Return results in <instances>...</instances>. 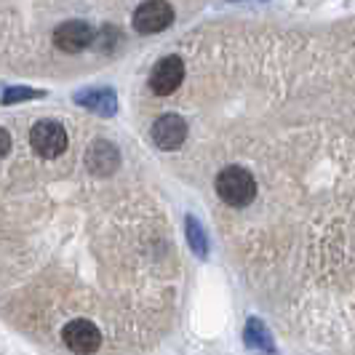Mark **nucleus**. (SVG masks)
I'll return each mask as SVG.
<instances>
[{
  "label": "nucleus",
  "instance_id": "obj_2",
  "mask_svg": "<svg viewBox=\"0 0 355 355\" xmlns=\"http://www.w3.org/2000/svg\"><path fill=\"white\" fill-rule=\"evenodd\" d=\"M30 144L43 158H59L67 150V131L56 121H40L30 131Z\"/></svg>",
  "mask_w": 355,
  "mask_h": 355
},
{
  "label": "nucleus",
  "instance_id": "obj_5",
  "mask_svg": "<svg viewBox=\"0 0 355 355\" xmlns=\"http://www.w3.org/2000/svg\"><path fill=\"white\" fill-rule=\"evenodd\" d=\"M64 345L70 347L72 353L78 355H91L99 350L102 345V334L99 329L86 318H75L64 326Z\"/></svg>",
  "mask_w": 355,
  "mask_h": 355
},
{
  "label": "nucleus",
  "instance_id": "obj_1",
  "mask_svg": "<svg viewBox=\"0 0 355 355\" xmlns=\"http://www.w3.org/2000/svg\"><path fill=\"white\" fill-rule=\"evenodd\" d=\"M216 196L232 209H246L257 198V179L243 166H227L216 174Z\"/></svg>",
  "mask_w": 355,
  "mask_h": 355
},
{
  "label": "nucleus",
  "instance_id": "obj_7",
  "mask_svg": "<svg viewBox=\"0 0 355 355\" xmlns=\"http://www.w3.org/2000/svg\"><path fill=\"white\" fill-rule=\"evenodd\" d=\"M187 139V123L179 115H160L153 123V142L160 150H177Z\"/></svg>",
  "mask_w": 355,
  "mask_h": 355
},
{
  "label": "nucleus",
  "instance_id": "obj_11",
  "mask_svg": "<svg viewBox=\"0 0 355 355\" xmlns=\"http://www.w3.org/2000/svg\"><path fill=\"white\" fill-rule=\"evenodd\" d=\"M184 227H187V241H190V249L196 251L198 257H209V238L203 232V225L198 222L196 216H187L184 219Z\"/></svg>",
  "mask_w": 355,
  "mask_h": 355
},
{
  "label": "nucleus",
  "instance_id": "obj_10",
  "mask_svg": "<svg viewBox=\"0 0 355 355\" xmlns=\"http://www.w3.org/2000/svg\"><path fill=\"white\" fill-rule=\"evenodd\" d=\"M243 342H246V347L257 350V353L275 355V342L270 337V329L259 318H249L246 329H243Z\"/></svg>",
  "mask_w": 355,
  "mask_h": 355
},
{
  "label": "nucleus",
  "instance_id": "obj_8",
  "mask_svg": "<svg viewBox=\"0 0 355 355\" xmlns=\"http://www.w3.org/2000/svg\"><path fill=\"white\" fill-rule=\"evenodd\" d=\"M86 166L91 174L96 177H110L118 166H121V153L115 150V144L107 139H96L86 153Z\"/></svg>",
  "mask_w": 355,
  "mask_h": 355
},
{
  "label": "nucleus",
  "instance_id": "obj_12",
  "mask_svg": "<svg viewBox=\"0 0 355 355\" xmlns=\"http://www.w3.org/2000/svg\"><path fill=\"white\" fill-rule=\"evenodd\" d=\"M37 96H43V91L17 86V89H6V91H3L0 102H3V105H19V102H27V99H37Z\"/></svg>",
  "mask_w": 355,
  "mask_h": 355
},
{
  "label": "nucleus",
  "instance_id": "obj_3",
  "mask_svg": "<svg viewBox=\"0 0 355 355\" xmlns=\"http://www.w3.org/2000/svg\"><path fill=\"white\" fill-rule=\"evenodd\" d=\"M174 21V8L166 0H144L142 6L134 11V30L142 35L163 33Z\"/></svg>",
  "mask_w": 355,
  "mask_h": 355
},
{
  "label": "nucleus",
  "instance_id": "obj_13",
  "mask_svg": "<svg viewBox=\"0 0 355 355\" xmlns=\"http://www.w3.org/2000/svg\"><path fill=\"white\" fill-rule=\"evenodd\" d=\"M8 150H11V137H8V131L0 128V158H6Z\"/></svg>",
  "mask_w": 355,
  "mask_h": 355
},
{
  "label": "nucleus",
  "instance_id": "obj_4",
  "mask_svg": "<svg viewBox=\"0 0 355 355\" xmlns=\"http://www.w3.org/2000/svg\"><path fill=\"white\" fill-rule=\"evenodd\" d=\"M184 80V62L179 56H163L150 72V89L158 96H168Z\"/></svg>",
  "mask_w": 355,
  "mask_h": 355
},
{
  "label": "nucleus",
  "instance_id": "obj_9",
  "mask_svg": "<svg viewBox=\"0 0 355 355\" xmlns=\"http://www.w3.org/2000/svg\"><path fill=\"white\" fill-rule=\"evenodd\" d=\"M75 99H78V105L89 107V110L99 112V115H115V110H118V96H115V91L112 89L80 91Z\"/></svg>",
  "mask_w": 355,
  "mask_h": 355
},
{
  "label": "nucleus",
  "instance_id": "obj_6",
  "mask_svg": "<svg viewBox=\"0 0 355 355\" xmlns=\"http://www.w3.org/2000/svg\"><path fill=\"white\" fill-rule=\"evenodd\" d=\"M91 43H94V30H91L86 21H64L53 30V46L59 51H67V53H80L86 51Z\"/></svg>",
  "mask_w": 355,
  "mask_h": 355
}]
</instances>
